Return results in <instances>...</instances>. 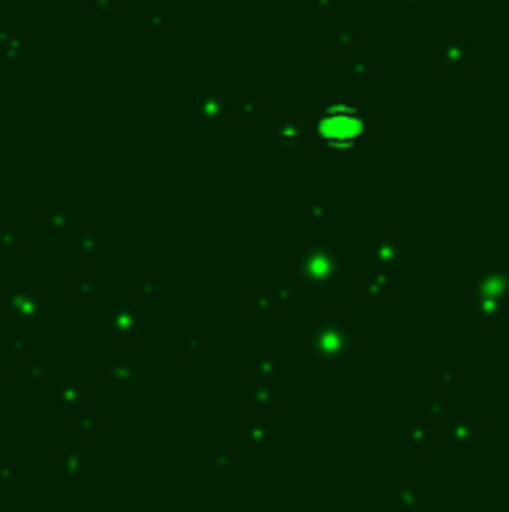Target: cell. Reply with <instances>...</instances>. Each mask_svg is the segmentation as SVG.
<instances>
[{"mask_svg":"<svg viewBox=\"0 0 509 512\" xmlns=\"http://www.w3.org/2000/svg\"><path fill=\"white\" fill-rule=\"evenodd\" d=\"M318 132L330 144H354L366 132V120H363V114L357 108L336 105V108H330V111L321 114Z\"/></svg>","mask_w":509,"mask_h":512,"instance_id":"6da1fadb","label":"cell"}]
</instances>
